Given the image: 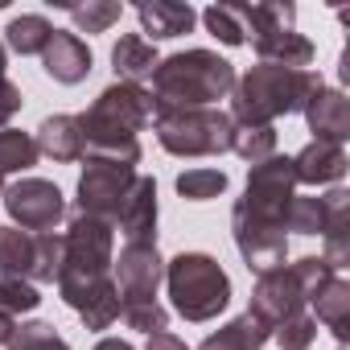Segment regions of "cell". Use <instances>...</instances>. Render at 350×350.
I'll return each mask as SVG.
<instances>
[{"label": "cell", "instance_id": "obj_21", "mask_svg": "<svg viewBox=\"0 0 350 350\" xmlns=\"http://www.w3.org/2000/svg\"><path fill=\"white\" fill-rule=\"evenodd\" d=\"M157 62H161L157 58V46L148 38H140V33L120 38L116 50H111V66H116V79L120 83H136L140 87V79H152Z\"/></svg>", "mask_w": 350, "mask_h": 350}, {"label": "cell", "instance_id": "obj_34", "mask_svg": "<svg viewBox=\"0 0 350 350\" xmlns=\"http://www.w3.org/2000/svg\"><path fill=\"white\" fill-rule=\"evenodd\" d=\"M120 317H124L132 329H140V334H161V329H169V309H165L161 301H132V305L120 309Z\"/></svg>", "mask_w": 350, "mask_h": 350}, {"label": "cell", "instance_id": "obj_16", "mask_svg": "<svg viewBox=\"0 0 350 350\" xmlns=\"http://www.w3.org/2000/svg\"><path fill=\"white\" fill-rule=\"evenodd\" d=\"M124 231L128 243H140V247H157V182L152 178H136L128 202H124V215L116 223Z\"/></svg>", "mask_w": 350, "mask_h": 350}, {"label": "cell", "instance_id": "obj_24", "mask_svg": "<svg viewBox=\"0 0 350 350\" xmlns=\"http://www.w3.org/2000/svg\"><path fill=\"white\" fill-rule=\"evenodd\" d=\"M313 321H321L325 329H334L338 342H346V329H350V284L342 276H334L313 297Z\"/></svg>", "mask_w": 350, "mask_h": 350}, {"label": "cell", "instance_id": "obj_33", "mask_svg": "<svg viewBox=\"0 0 350 350\" xmlns=\"http://www.w3.org/2000/svg\"><path fill=\"white\" fill-rule=\"evenodd\" d=\"M42 305V293L25 280H0V313L5 317H21V313H33Z\"/></svg>", "mask_w": 350, "mask_h": 350}, {"label": "cell", "instance_id": "obj_13", "mask_svg": "<svg viewBox=\"0 0 350 350\" xmlns=\"http://www.w3.org/2000/svg\"><path fill=\"white\" fill-rule=\"evenodd\" d=\"M116 268V288H120V309L132 301H157V284L165 280V260L157 256V247H140V243H124L120 260H111Z\"/></svg>", "mask_w": 350, "mask_h": 350}, {"label": "cell", "instance_id": "obj_12", "mask_svg": "<svg viewBox=\"0 0 350 350\" xmlns=\"http://www.w3.org/2000/svg\"><path fill=\"white\" fill-rule=\"evenodd\" d=\"M5 211L13 219V227L21 231H54L66 215V198L54 182H42V178H21L17 186L5 190Z\"/></svg>", "mask_w": 350, "mask_h": 350}, {"label": "cell", "instance_id": "obj_26", "mask_svg": "<svg viewBox=\"0 0 350 350\" xmlns=\"http://www.w3.org/2000/svg\"><path fill=\"white\" fill-rule=\"evenodd\" d=\"M38 144L29 132H17V128H0V178L5 173H25L38 165Z\"/></svg>", "mask_w": 350, "mask_h": 350}, {"label": "cell", "instance_id": "obj_41", "mask_svg": "<svg viewBox=\"0 0 350 350\" xmlns=\"http://www.w3.org/2000/svg\"><path fill=\"white\" fill-rule=\"evenodd\" d=\"M0 198H5V178H0Z\"/></svg>", "mask_w": 350, "mask_h": 350}, {"label": "cell", "instance_id": "obj_32", "mask_svg": "<svg viewBox=\"0 0 350 350\" xmlns=\"http://www.w3.org/2000/svg\"><path fill=\"white\" fill-rule=\"evenodd\" d=\"M284 231H297V235H321L325 231V206H321V198H293V206H288V223H284Z\"/></svg>", "mask_w": 350, "mask_h": 350}, {"label": "cell", "instance_id": "obj_22", "mask_svg": "<svg viewBox=\"0 0 350 350\" xmlns=\"http://www.w3.org/2000/svg\"><path fill=\"white\" fill-rule=\"evenodd\" d=\"M321 206H325V264L338 272V268H346L350 264V239H346V206H350V194L346 190H329L325 198H321Z\"/></svg>", "mask_w": 350, "mask_h": 350}, {"label": "cell", "instance_id": "obj_8", "mask_svg": "<svg viewBox=\"0 0 350 350\" xmlns=\"http://www.w3.org/2000/svg\"><path fill=\"white\" fill-rule=\"evenodd\" d=\"M157 140L173 157H223L231 152V116L219 107H194V111H157Z\"/></svg>", "mask_w": 350, "mask_h": 350}, {"label": "cell", "instance_id": "obj_35", "mask_svg": "<svg viewBox=\"0 0 350 350\" xmlns=\"http://www.w3.org/2000/svg\"><path fill=\"white\" fill-rule=\"evenodd\" d=\"M272 334H276V342H280L284 350H309L313 338H317V321H313V313H297V317H288L284 325H276Z\"/></svg>", "mask_w": 350, "mask_h": 350}, {"label": "cell", "instance_id": "obj_36", "mask_svg": "<svg viewBox=\"0 0 350 350\" xmlns=\"http://www.w3.org/2000/svg\"><path fill=\"white\" fill-rule=\"evenodd\" d=\"M21 103H25V99H21V87L9 83V79H0V128H5V124L21 111Z\"/></svg>", "mask_w": 350, "mask_h": 350}, {"label": "cell", "instance_id": "obj_29", "mask_svg": "<svg viewBox=\"0 0 350 350\" xmlns=\"http://www.w3.org/2000/svg\"><path fill=\"white\" fill-rule=\"evenodd\" d=\"M227 190V173L223 169H186L178 173V194L186 202H211Z\"/></svg>", "mask_w": 350, "mask_h": 350}, {"label": "cell", "instance_id": "obj_23", "mask_svg": "<svg viewBox=\"0 0 350 350\" xmlns=\"http://www.w3.org/2000/svg\"><path fill=\"white\" fill-rule=\"evenodd\" d=\"M268 338H272L268 321H260V317L247 309L243 317H235V321H227L219 334H211L198 350H260Z\"/></svg>", "mask_w": 350, "mask_h": 350}, {"label": "cell", "instance_id": "obj_14", "mask_svg": "<svg viewBox=\"0 0 350 350\" xmlns=\"http://www.w3.org/2000/svg\"><path fill=\"white\" fill-rule=\"evenodd\" d=\"M91 50H87V42L79 38V33H66V29H54V38H50V46L42 50V66H46V75L54 79V83H62V87H75V83H83L87 75H91Z\"/></svg>", "mask_w": 350, "mask_h": 350}, {"label": "cell", "instance_id": "obj_37", "mask_svg": "<svg viewBox=\"0 0 350 350\" xmlns=\"http://www.w3.org/2000/svg\"><path fill=\"white\" fill-rule=\"evenodd\" d=\"M144 350H190L178 334H169V329H161V334H148V346Z\"/></svg>", "mask_w": 350, "mask_h": 350}, {"label": "cell", "instance_id": "obj_31", "mask_svg": "<svg viewBox=\"0 0 350 350\" xmlns=\"http://www.w3.org/2000/svg\"><path fill=\"white\" fill-rule=\"evenodd\" d=\"M5 350H70L66 338L50 325V321H29V325H17L9 346Z\"/></svg>", "mask_w": 350, "mask_h": 350}, {"label": "cell", "instance_id": "obj_15", "mask_svg": "<svg viewBox=\"0 0 350 350\" xmlns=\"http://www.w3.org/2000/svg\"><path fill=\"white\" fill-rule=\"evenodd\" d=\"M231 231H235V247L243 256V264L252 272H272V268H284L288 260V235L280 231H264V227H252V223H239L231 219Z\"/></svg>", "mask_w": 350, "mask_h": 350}, {"label": "cell", "instance_id": "obj_4", "mask_svg": "<svg viewBox=\"0 0 350 350\" xmlns=\"http://www.w3.org/2000/svg\"><path fill=\"white\" fill-rule=\"evenodd\" d=\"M325 87L317 70H288V66H252L243 79H235V91H231V124L239 128H260V124H272L280 116H293V111H305L309 95Z\"/></svg>", "mask_w": 350, "mask_h": 350}, {"label": "cell", "instance_id": "obj_39", "mask_svg": "<svg viewBox=\"0 0 350 350\" xmlns=\"http://www.w3.org/2000/svg\"><path fill=\"white\" fill-rule=\"evenodd\" d=\"M95 350H136V346H128V342H120V338H103Z\"/></svg>", "mask_w": 350, "mask_h": 350}, {"label": "cell", "instance_id": "obj_17", "mask_svg": "<svg viewBox=\"0 0 350 350\" xmlns=\"http://www.w3.org/2000/svg\"><path fill=\"white\" fill-rule=\"evenodd\" d=\"M305 120H309V132H317V140L342 144L350 136V99L342 91L317 87L305 103Z\"/></svg>", "mask_w": 350, "mask_h": 350}, {"label": "cell", "instance_id": "obj_3", "mask_svg": "<svg viewBox=\"0 0 350 350\" xmlns=\"http://www.w3.org/2000/svg\"><path fill=\"white\" fill-rule=\"evenodd\" d=\"M235 91V66L211 50H186L161 58L152 70V116L157 111H194L227 99Z\"/></svg>", "mask_w": 350, "mask_h": 350}, {"label": "cell", "instance_id": "obj_11", "mask_svg": "<svg viewBox=\"0 0 350 350\" xmlns=\"http://www.w3.org/2000/svg\"><path fill=\"white\" fill-rule=\"evenodd\" d=\"M83 161H87V169L79 178V215H91V219L116 227L140 173L132 165L103 161V157H83Z\"/></svg>", "mask_w": 350, "mask_h": 350}, {"label": "cell", "instance_id": "obj_28", "mask_svg": "<svg viewBox=\"0 0 350 350\" xmlns=\"http://www.w3.org/2000/svg\"><path fill=\"white\" fill-rule=\"evenodd\" d=\"M231 152H239L247 165H260L276 152V128L272 124H260V128H239L231 132Z\"/></svg>", "mask_w": 350, "mask_h": 350}, {"label": "cell", "instance_id": "obj_18", "mask_svg": "<svg viewBox=\"0 0 350 350\" xmlns=\"http://www.w3.org/2000/svg\"><path fill=\"white\" fill-rule=\"evenodd\" d=\"M33 144L42 157L58 161V165H70V161H83L87 157V140H83V128H79V116H46L33 132Z\"/></svg>", "mask_w": 350, "mask_h": 350}, {"label": "cell", "instance_id": "obj_19", "mask_svg": "<svg viewBox=\"0 0 350 350\" xmlns=\"http://www.w3.org/2000/svg\"><path fill=\"white\" fill-rule=\"evenodd\" d=\"M293 173H297V186H329V182H342V173H346V148L342 144L313 140V144H305L293 157Z\"/></svg>", "mask_w": 350, "mask_h": 350}, {"label": "cell", "instance_id": "obj_5", "mask_svg": "<svg viewBox=\"0 0 350 350\" xmlns=\"http://www.w3.org/2000/svg\"><path fill=\"white\" fill-rule=\"evenodd\" d=\"M334 276H338V272H334L325 260H317V256H305V260H297V264H288V268H272V272H264V276L256 280L247 309H252L260 321H268V329H276V325H284L288 317L305 313V305H309Z\"/></svg>", "mask_w": 350, "mask_h": 350}, {"label": "cell", "instance_id": "obj_10", "mask_svg": "<svg viewBox=\"0 0 350 350\" xmlns=\"http://www.w3.org/2000/svg\"><path fill=\"white\" fill-rule=\"evenodd\" d=\"M62 268V235L58 231H21L0 227V280H25V284H50Z\"/></svg>", "mask_w": 350, "mask_h": 350}, {"label": "cell", "instance_id": "obj_9", "mask_svg": "<svg viewBox=\"0 0 350 350\" xmlns=\"http://www.w3.org/2000/svg\"><path fill=\"white\" fill-rule=\"evenodd\" d=\"M297 9L293 5H243L247 21V42L260 62L268 66H288V70H309L313 62V42L293 29Z\"/></svg>", "mask_w": 350, "mask_h": 350}, {"label": "cell", "instance_id": "obj_2", "mask_svg": "<svg viewBox=\"0 0 350 350\" xmlns=\"http://www.w3.org/2000/svg\"><path fill=\"white\" fill-rule=\"evenodd\" d=\"M148 120H152V95L144 87H136V83H111L79 116L87 157H103V161H120V165L136 169V161H140L136 132Z\"/></svg>", "mask_w": 350, "mask_h": 350}, {"label": "cell", "instance_id": "obj_1", "mask_svg": "<svg viewBox=\"0 0 350 350\" xmlns=\"http://www.w3.org/2000/svg\"><path fill=\"white\" fill-rule=\"evenodd\" d=\"M111 260H116V227L75 211L62 235V268L54 284L62 301L87 321V329H107L111 321H120V288L111 280Z\"/></svg>", "mask_w": 350, "mask_h": 350}, {"label": "cell", "instance_id": "obj_27", "mask_svg": "<svg viewBox=\"0 0 350 350\" xmlns=\"http://www.w3.org/2000/svg\"><path fill=\"white\" fill-rule=\"evenodd\" d=\"M206 29L223 42V46H243L247 42V21H243V5H211L202 13Z\"/></svg>", "mask_w": 350, "mask_h": 350}, {"label": "cell", "instance_id": "obj_40", "mask_svg": "<svg viewBox=\"0 0 350 350\" xmlns=\"http://www.w3.org/2000/svg\"><path fill=\"white\" fill-rule=\"evenodd\" d=\"M5 62H9V54H5V42H0V79H5Z\"/></svg>", "mask_w": 350, "mask_h": 350}, {"label": "cell", "instance_id": "obj_25", "mask_svg": "<svg viewBox=\"0 0 350 350\" xmlns=\"http://www.w3.org/2000/svg\"><path fill=\"white\" fill-rule=\"evenodd\" d=\"M50 38H54V25H50L46 17H38V13L13 17V21H9V29H5V42H9V50H13V54H21V58H29V54H42V50L50 46Z\"/></svg>", "mask_w": 350, "mask_h": 350}, {"label": "cell", "instance_id": "obj_7", "mask_svg": "<svg viewBox=\"0 0 350 350\" xmlns=\"http://www.w3.org/2000/svg\"><path fill=\"white\" fill-rule=\"evenodd\" d=\"M293 198H297L293 157L272 152L268 161L252 165V173H247V194L235 202L231 219L252 223V227H264V231H280V235H284V223H288V206H293Z\"/></svg>", "mask_w": 350, "mask_h": 350}, {"label": "cell", "instance_id": "obj_20", "mask_svg": "<svg viewBox=\"0 0 350 350\" xmlns=\"http://www.w3.org/2000/svg\"><path fill=\"white\" fill-rule=\"evenodd\" d=\"M136 17L144 25V33H152L148 42H165V38H182L194 29L198 13L178 0H152V5H136Z\"/></svg>", "mask_w": 350, "mask_h": 350}, {"label": "cell", "instance_id": "obj_30", "mask_svg": "<svg viewBox=\"0 0 350 350\" xmlns=\"http://www.w3.org/2000/svg\"><path fill=\"white\" fill-rule=\"evenodd\" d=\"M70 21L83 29V33H107L116 21H120V5L116 0H87V5H66Z\"/></svg>", "mask_w": 350, "mask_h": 350}, {"label": "cell", "instance_id": "obj_6", "mask_svg": "<svg viewBox=\"0 0 350 350\" xmlns=\"http://www.w3.org/2000/svg\"><path fill=\"white\" fill-rule=\"evenodd\" d=\"M165 284L186 321H211L231 305V276L206 252H182L165 264Z\"/></svg>", "mask_w": 350, "mask_h": 350}, {"label": "cell", "instance_id": "obj_38", "mask_svg": "<svg viewBox=\"0 0 350 350\" xmlns=\"http://www.w3.org/2000/svg\"><path fill=\"white\" fill-rule=\"evenodd\" d=\"M13 329H17V321H13V317H5V313H0V346H9Z\"/></svg>", "mask_w": 350, "mask_h": 350}]
</instances>
